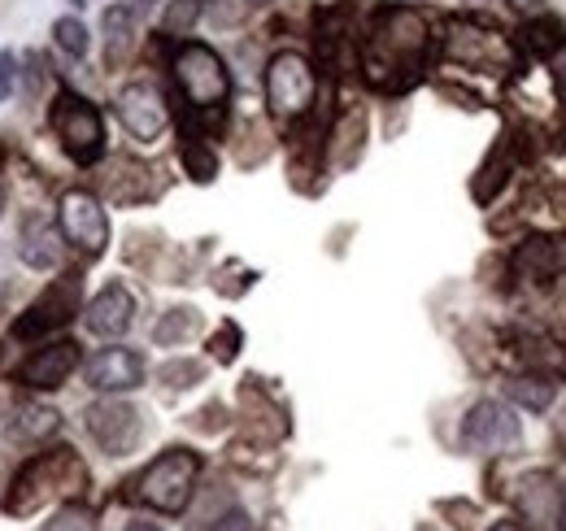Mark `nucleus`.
I'll return each mask as SVG.
<instances>
[{"instance_id": "4c0bfd02", "label": "nucleus", "mask_w": 566, "mask_h": 531, "mask_svg": "<svg viewBox=\"0 0 566 531\" xmlns=\"http://www.w3.org/2000/svg\"><path fill=\"white\" fill-rule=\"evenodd\" d=\"M558 96H563V101H566V66L558 70Z\"/></svg>"}, {"instance_id": "f704fd0d", "label": "nucleus", "mask_w": 566, "mask_h": 531, "mask_svg": "<svg viewBox=\"0 0 566 531\" xmlns=\"http://www.w3.org/2000/svg\"><path fill=\"white\" fill-rule=\"evenodd\" d=\"M127 531H161V528H157V523H148V519H132Z\"/></svg>"}, {"instance_id": "5701e85b", "label": "nucleus", "mask_w": 566, "mask_h": 531, "mask_svg": "<svg viewBox=\"0 0 566 531\" xmlns=\"http://www.w3.org/2000/svg\"><path fill=\"white\" fill-rule=\"evenodd\" d=\"M514 175V157H510V148L505 144H496L493 148V157L480 166V179H475V200L480 205H489V200L505 188V179Z\"/></svg>"}, {"instance_id": "bb28decb", "label": "nucleus", "mask_w": 566, "mask_h": 531, "mask_svg": "<svg viewBox=\"0 0 566 531\" xmlns=\"http://www.w3.org/2000/svg\"><path fill=\"white\" fill-rule=\"evenodd\" d=\"M361 139H366V114H361V110H349V114L340 118V127H336V148L345 144V153L336 157L340 166H354L357 153H361Z\"/></svg>"}, {"instance_id": "423d86ee", "label": "nucleus", "mask_w": 566, "mask_h": 531, "mask_svg": "<svg viewBox=\"0 0 566 531\" xmlns=\"http://www.w3.org/2000/svg\"><path fill=\"white\" fill-rule=\"evenodd\" d=\"M49 123H53V135L62 139V148L78 166H92V162L105 157V118L78 92H66V87L57 92V101L49 110Z\"/></svg>"}, {"instance_id": "9d476101", "label": "nucleus", "mask_w": 566, "mask_h": 531, "mask_svg": "<svg viewBox=\"0 0 566 531\" xmlns=\"http://www.w3.org/2000/svg\"><path fill=\"white\" fill-rule=\"evenodd\" d=\"M518 436H523V427L505 400H475L462 418V449H471V454H501V449L518 445Z\"/></svg>"}, {"instance_id": "e433bc0d", "label": "nucleus", "mask_w": 566, "mask_h": 531, "mask_svg": "<svg viewBox=\"0 0 566 531\" xmlns=\"http://www.w3.org/2000/svg\"><path fill=\"white\" fill-rule=\"evenodd\" d=\"M132 4H136V13H148V9L157 4V0H132Z\"/></svg>"}, {"instance_id": "7c9ffc66", "label": "nucleus", "mask_w": 566, "mask_h": 531, "mask_svg": "<svg viewBox=\"0 0 566 531\" xmlns=\"http://www.w3.org/2000/svg\"><path fill=\"white\" fill-rule=\"evenodd\" d=\"M240 340H244V335H240V327H235V323H222V332L210 340L213 357H218V362H235V353H240Z\"/></svg>"}, {"instance_id": "a211bd4d", "label": "nucleus", "mask_w": 566, "mask_h": 531, "mask_svg": "<svg viewBox=\"0 0 566 531\" xmlns=\"http://www.w3.org/2000/svg\"><path fill=\"white\" fill-rule=\"evenodd\" d=\"M518 44H523V53H532L536 62H549V58H558V53L566 49V22L541 9V13L527 18Z\"/></svg>"}, {"instance_id": "a19ab883", "label": "nucleus", "mask_w": 566, "mask_h": 531, "mask_svg": "<svg viewBox=\"0 0 566 531\" xmlns=\"http://www.w3.org/2000/svg\"><path fill=\"white\" fill-rule=\"evenodd\" d=\"M74 9H87V4H92V0H71Z\"/></svg>"}, {"instance_id": "2eb2a0df", "label": "nucleus", "mask_w": 566, "mask_h": 531, "mask_svg": "<svg viewBox=\"0 0 566 531\" xmlns=\"http://www.w3.org/2000/svg\"><path fill=\"white\" fill-rule=\"evenodd\" d=\"M83 323H87V332L101 335V340H118V335L132 332V323H136V296L123 283H105L83 305Z\"/></svg>"}, {"instance_id": "0eeeda50", "label": "nucleus", "mask_w": 566, "mask_h": 531, "mask_svg": "<svg viewBox=\"0 0 566 531\" xmlns=\"http://www.w3.org/2000/svg\"><path fill=\"white\" fill-rule=\"evenodd\" d=\"M444 58L458 66H480V70H505L514 62V44L475 18H453L444 22Z\"/></svg>"}, {"instance_id": "f3484780", "label": "nucleus", "mask_w": 566, "mask_h": 531, "mask_svg": "<svg viewBox=\"0 0 566 531\" xmlns=\"http://www.w3.org/2000/svg\"><path fill=\"white\" fill-rule=\"evenodd\" d=\"M18 258L31 270H53L62 262V227H53L49 218H27L22 227V240H18Z\"/></svg>"}, {"instance_id": "f03ea898", "label": "nucleus", "mask_w": 566, "mask_h": 531, "mask_svg": "<svg viewBox=\"0 0 566 531\" xmlns=\"http://www.w3.org/2000/svg\"><path fill=\"white\" fill-rule=\"evenodd\" d=\"M170 74H175V87L184 92V101L197 110V114H218L231 96V74L227 62L213 53L210 44H197V40H184L170 58Z\"/></svg>"}, {"instance_id": "aec40b11", "label": "nucleus", "mask_w": 566, "mask_h": 531, "mask_svg": "<svg viewBox=\"0 0 566 531\" xmlns=\"http://www.w3.org/2000/svg\"><path fill=\"white\" fill-rule=\"evenodd\" d=\"M136 4L132 0H118V4H109L105 9V18H101V31H105V44H109V58H123L127 49H132V40H136Z\"/></svg>"}, {"instance_id": "412c9836", "label": "nucleus", "mask_w": 566, "mask_h": 531, "mask_svg": "<svg viewBox=\"0 0 566 531\" xmlns=\"http://www.w3.org/2000/svg\"><path fill=\"white\" fill-rule=\"evenodd\" d=\"M197 332H201V314H197L192 305H175V310H166V314L153 323V344L175 348V344L192 340Z\"/></svg>"}, {"instance_id": "9b49d317", "label": "nucleus", "mask_w": 566, "mask_h": 531, "mask_svg": "<svg viewBox=\"0 0 566 531\" xmlns=\"http://www.w3.org/2000/svg\"><path fill=\"white\" fill-rule=\"evenodd\" d=\"M87 431H92V440L105 449V454H114V458H123V454H132L136 445H140L144 436V418L136 405H127V400H96L92 409H87Z\"/></svg>"}, {"instance_id": "473e14b6", "label": "nucleus", "mask_w": 566, "mask_h": 531, "mask_svg": "<svg viewBox=\"0 0 566 531\" xmlns=\"http://www.w3.org/2000/svg\"><path fill=\"white\" fill-rule=\"evenodd\" d=\"M13 74H18V70H13V58H4V53H0V101H9V96H13Z\"/></svg>"}, {"instance_id": "c9c22d12", "label": "nucleus", "mask_w": 566, "mask_h": 531, "mask_svg": "<svg viewBox=\"0 0 566 531\" xmlns=\"http://www.w3.org/2000/svg\"><path fill=\"white\" fill-rule=\"evenodd\" d=\"M384 4H397V9H415V4H423V0H384Z\"/></svg>"}, {"instance_id": "c756f323", "label": "nucleus", "mask_w": 566, "mask_h": 531, "mask_svg": "<svg viewBox=\"0 0 566 531\" xmlns=\"http://www.w3.org/2000/svg\"><path fill=\"white\" fill-rule=\"evenodd\" d=\"M44 531H96V523H92V514H87L83 506H66V510H57V514L44 523Z\"/></svg>"}, {"instance_id": "6ab92c4d", "label": "nucleus", "mask_w": 566, "mask_h": 531, "mask_svg": "<svg viewBox=\"0 0 566 531\" xmlns=\"http://www.w3.org/2000/svg\"><path fill=\"white\" fill-rule=\"evenodd\" d=\"M518 274L523 279H532V283H541V288H549L554 279H558V270H563V249L554 244V240H532V244H523L518 249Z\"/></svg>"}, {"instance_id": "f257e3e1", "label": "nucleus", "mask_w": 566, "mask_h": 531, "mask_svg": "<svg viewBox=\"0 0 566 531\" xmlns=\"http://www.w3.org/2000/svg\"><path fill=\"white\" fill-rule=\"evenodd\" d=\"M431 49V27L419 9H397L384 4V13L370 22L366 49H361V70L379 87H406Z\"/></svg>"}, {"instance_id": "4be33fe9", "label": "nucleus", "mask_w": 566, "mask_h": 531, "mask_svg": "<svg viewBox=\"0 0 566 531\" xmlns=\"http://www.w3.org/2000/svg\"><path fill=\"white\" fill-rule=\"evenodd\" d=\"M558 397V388H554V379L549 375H518V379H510V400L518 405V409H532V414H545L549 405Z\"/></svg>"}, {"instance_id": "cd10ccee", "label": "nucleus", "mask_w": 566, "mask_h": 531, "mask_svg": "<svg viewBox=\"0 0 566 531\" xmlns=\"http://www.w3.org/2000/svg\"><path fill=\"white\" fill-rule=\"evenodd\" d=\"M523 357H527L541 375H549V379H554V375H566V344H558V340H545V335H541V340H532V348H527Z\"/></svg>"}, {"instance_id": "7ed1b4c3", "label": "nucleus", "mask_w": 566, "mask_h": 531, "mask_svg": "<svg viewBox=\"0 0 566 531\" xmlns=\"http://www.w3.org/2000/svg\"><path fill=\"white\" fill-rule=\"evenodd\" d=\"M71 488H87V470L74 458V449L40 454L35 462L22 466V475L13 479V492H9V501H4V510H9V514H31V510H40L44 497L71 492Z\"/></svg>"}, {"instance_id": "37998d69", "label": "nucleus", "mask_w": 566, "mask_h": 531, "mask_svg": "<svg viewBox=\"0 0 566 531\" xmlns=\"http://www.w3.org/2000/svg\"><path fill=\"white\" fill-rule=\"evenodd\" d=\"M0 209H4V192H0Z\"/></svg>"}, {"instance_id": "6e6552de", "label": "nucleus", "mask_w": 566, "mask_h": 531, "mask_svg": "<svg viewBox=\"0 0 566 531\" xmlns=\"http://www.w3.org/2000/svg\"><path fill=\"white\" fill-rule=\"evenodd\" d=\"M74 314H83V279L78 274H62L13 319V335L18 340H40V335L66 327Z\"/></svg>"}, {"instance_id": "20e7f679", "label": "nucleus", "mask_w": 566, "mask_h": 531, "mask_svg": "<svg viewBox=\"0 0 566 531\" xmlns=\"http://www.w3.org/2000/svg\"><path fill=\"white\" fill-rule=\"evenodd\" d=\"M314 96H318V70L305 53L283 49L266 62V110L280 123L305 118L314 110Z\"/></svg>"}, {"instance_id": "ea45409f", "label": "nucleus", "mask_w": 566, "mask_h": 531, "mask_svg": "<svg viewBox=\"0 0 566 531\" xmlns=\"http://www.w3.org/2000/svg\"><path fill=\"white\" fill-rule=\"evenodd\" d=\"M4 301H9V288H0V310H4Z\"/></svg>"}, {"instance_id": "2f4dec72", "label": "nucleus", "mask_w": 566, "mask_h": 531, "mask_svg": "<svg viewBox=\"0 0 566 531\" xmlns=\"http://www.w3.org/2000/svg\"><path fill=\"white\" fill-rule=\"evenodd\" d=\"M206 531H253V519H249V510L231 506V510H222Z\"/></svg>"}, {"instance_id": "a878e982", "label": "nucleus", "mask_w": 566, "mask_h": 531, "mask_svg": "<svg viewBox=\"0 0 566 531\" xmlns=\"http://www.w3.org/2000/svg\"><path fill=\"white\" fill-rule=\"evenodd\" d=\"M184 166H188V175H192L197 184H210L213 175H218L213 148L206 139H197V135H184Z\"/></svg>"}, {"instance_id": "4468645a", "label": "nucleus", "mask_w": 566, "mask_h": 531, "mask_svg": "<svg viewBox=\"0 0 566 531\" xmlns=\"http://www.w3.org/2000/svg\"><path fill=\"white\" fill-rule=\"evenodd\" d=\"M74 371H78V344H74V340H53V344L35 348V353L13 371V379L27 384V388H35V393H53V388H62V384L71 379Z\"/></svg>"}, {"instance_id": "1a4fd4ad", "label": "nucleus", "mask_w": 566, "mask_h": 531, "mask_svg": "<svg viewBox=\"0 0 566 531\" xmlns=\"http://www.w3.org/2000/svg\"><path fill=\"white\" fill-rule=\"evenodd\" d=\"M57 227H62V240L74 244L83 258H101L105 244H109V214H105L101 200L92 197V192H83V188H74V192L62 197Z\"/></svg>"}, {"instance_id": "79ce46f5", "label": "nucleus", "mask_w": 566, "mask_h": 531, "mask_svg": "<svg viewBox=\"0 0 566 531\" xmlns=\"http://www.w3.org/2000/svg\"><path fill=\"white\" fill-rule=\"evenodd\" d=\"M249 4H271V0H249Z\"/></svg>"}, {"instance_id": "393cba45", "label": "nucleus", "mask_w": 566, "mask_h": 531, "mask_svg": "<svg viewBox=\"0 0 566 531\" xmlns=\"http://www.w3.org/2000/svg\"><path fill=\"white\" fill-rule=\"evenodd\" d=\"M53 44H57L66 58H87V49H92V31H87L83 18L66 13V18L53 22Z\"/></svg>"}, {"instance_id": "ddd939ff", "label": "nucleus", "mask_w": 566, "mask_h": 531, "mask_svg": "<svg viewBox=\"0 0 566 531\" xmlns=\"http://www.w3.org/2000/svg\"><path fill=\"white\" fill-rule=\"evenodd\" d=\"M83 379H87L92 393H105V397L136 393L144 384V357L136 348H101V353L83 366Z\"/></svg>"}, {"instance_id": "f8f14e48", "label": "nucleus", "mask_w": 566, "mask_h": 531, "mask_svg": "<svg viewBox=\"0 0 566 531\" xmlns=\"http://www.w3.org/2000/svg\"><path fill=\"white\" fill-rule=\"evenodd\" d=\"M114 110H118V123L136 135V139H144V144L161 139V132L170 127V105H166V96L153 83H127L118 92Z\"/></svg>"}, {"instance_id": "72a5a7b5", "label": "nucleus", "mask_w": 566, "mask_h": 531, "mask_svg": "<svg viewBox=\"0 0 566 531\" xmlns=\"http://www.w3.org/2000/svg\"><path fill=\"white\" fill-rule=\"evenodd\" d=\"M514 13H523V18H532V13H541L545 9V0H505Z\"/></svg>"}, {"instance_id": "58836bf2", "label": "nucleus", "mask_w": 566, "mask_h": 531, "mask_svg": "<svg viewBox=\"0 0 566 531\" xmlns=\"http://www.w3.org/2000/svg\"><path fill=\"white\" fill-rule=\"evenodd\" d=\"M489 531H518V523H493Z\"/></svg>"}, {"instance_id": "39448f33", "label": "nucleus", "mask_w": 566, "mask_h": 531, "mask_svg": "<svg viewBox=\"0 0 566 531\" xmlns=\"http://www.w3.org/2000/svg\"><path fill=\"white\" fill-rule=\"evenodd\" d=\"M197 475H201V458L192 449H166L157 462L144 466V475L136 479V497L161 514H179L192 501Z\"/></svg>"}, {"instance_id": "b1692460", "label": "nucleus", "mask_w": 566, "mask_h": 531, "mask_svg": "<svg viewBox=\"0 0 566 531\" xmlns=\"http://www.w3.org/2000/svg\"><path fill=\"white\" fill-rule=\"evenodd\" d=\"M201 13H206V0H166V13H161V35H170V40H188L192 35V27L201 22Z\"/></svg>"}, {"instance_id": "c85d7f7f", "label": "nucleus", "mask_w": 566, "mask_h": 531, "mask_svg": "<svg viewBox=\"0 0 566 531\" xmlns=\"http://www.w3.org/2000/svg\"><path fill=\"white\" fill-rule=\"evenodd\" d=\"M157 379H161L166 388L184 393V388H197V384L206 379V366H201V362H192V357H170V362L157 371Z\"/></svg>"}, {"instance_id": "dca6fc26", "label": "nucleus", "mask_w": 566, "mask_h": 531, "mask_svg": "<svg viewBox=\"0 0 566 531\" xmlns=\"http://www.w3.org/2000/svg\"><path fill=\"white\" fill-rule=\"evenodd\" d=\"M57 431H62V414L44 400H22L9 414V440L13 445H44Z\"/></svg>"}]
</instances>
